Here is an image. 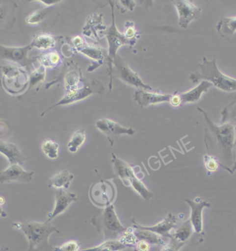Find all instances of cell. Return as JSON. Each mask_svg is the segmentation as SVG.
Here are the masks:
<instances>
[{"label":"cell","instance_id":"33","mask_svg":"<svg viewBox=\"0 0 236 251\" xmlns=\"http://www.w3.org/2000/svg\"><path fill=\"white\" fill-rule=\"evenodd\" d=\"M204 162H205V168L209 172H216L220 167V162L218 159L215 156L210 155V154L204 156Z\"/></svg>","mask_w":236,"mask_h":251},{"label":"cell","instance_id":"32","mask_svg":"<svg viewBox=\"0 0 236 251\" xmlns=\"http://www.w3.org/2000/svg\"><path fill=\"white\" fill-rule=\"evenodd\" d=\"M120 241L127 247H135L137 240L135 233H134V229L127 228V230L122 234Z\"/></svg>","mask_w":236,"mask_h":251},{"label":"cell","instance_id":"44","mask_svg":"<svg viewBox=\"0 0 236 251\" xmlns=\"http://www.w3.org/2000/svg\"><path fill=\"white\" fill-rule=\"evenodd\" d=\"M41 2H44V4H46L47 5H52L56 4V3H58L60 1H45V0H42V1H40Z\"/></svg>","mask_w":236,"mask_h":251},{"label":"cell","instance_id":"9","mask_svg":"<svg viewBox=\"0 0 236 251\" xmlns=\"http://www.w3.org/2000/svg\"><path fill=\"white\" fill-rule=\"evenodd\" d=\"M114 69L112 73V79L113 77H118L122 81L137 88H142L144 89L152 90V88L149 85L144 84L143 81L139 77L136 73L134 72L125 64L123 59L120 56H115L113 64Z\"/></svg>","mask_w":236,"mask_h":251},{"label":"cell","instance_id":"46","mask_svg":"<svg viewBox=\"0 0 236 251\" xmlns=\"http://www.w3.org/2000/svg\"><path fill=\"white\" fill-rule=\"evenodd\" d=\"M8 251V248H2V249L0 250V251Z\"/></svg>","mask_w":236,"mask_h":251},{"label":"cell","instance_id":"19","mask_svg":"<svg viewBox=\"0 0 236 251\" xmlns=\"http://www.w3.org/2000/svg\"><path fill=\"white\" fill-rule=\"evenodd\" d=\"M31 48L30 45L25 48H8L0 46V57L26 65V62L28 64L27 53Z\"/></svg>","mask_w":236,"mask_h":251},{"label":"cell","instance_id":"35","mask_svg":"<svg viewBox=\"0 0 236 251\" xmlns=\"http://www.w3.org/2000/svg\"><path fill=\"white\" fill-rule=\"evenodd\" d=\"M184 245L185 244L178 242L171 235V238L169 239V242L162 246L161 251H180Z\"/></svg>","mask_w":236,"mask_h":251},{"label":"cell","instance_id":"28","mask_svg":"<svg viewBox=\"0 0 236 251\" xmlns=\"http://www.w3.org/2000/svg\"><path fill=\"white\" fill-rule=\"evenodd\" d=\"M86 140V132L84 129L78 130L73 135L68 144V149L71 152H76L79 150Z\"/></svg>","mask_w":236,"mask_h":251},{"label":"cell","instance_id":"23","mask_svg":"<svg viewBox=\"0 0 236 251\" xmlns=\"http://www.w3.org/2000/svg\"><path fill=\"white\" fill-rule=\"evenodd\" d=\"M75 49L78 51L80 52L81 53L87 56L92 59H95L97 62L103 64L104 59H105V50L103 49L98 48V47H94V46H91L86 45L84 42L81 44V45L78 46L77 47H75Z\"/></svg>","mask_w":236,"mask_h":251},{"label":"cell","instance_id":"10","mask_svg":"<svg viewBox=\"0 0 236 251\" xmlns=\"http://www.w3.org/2000/svg\"><path fill=\"white\" fill-rule=\"evenodd\" d=\"M105 90L103 84L100 81L98 80H92L86 85L83 86L80 89L73 90V91H68L65 96L62 98L58 103H56L54 106H52L44 112L43 115L46 112L49 111L52 108L59 105L69 104V103L76 102L87 98L93 93H100L103 92Z\"/></svg>","mask_w":236,"mask_h":251},{"label":"cell","instance_id":"15","mask_svg":"<svg viewBox=\"0 0 236 251\" xmlns=\"http://www.w3.org/2000/svg\"><path fill=\"white\" fill-rule=\"evenodd\" d=\"M33 172L25 171L20 164H11L7 169L0 172V183L3 184L10 181L30 182L33 179Z\"/></svg>","mask_w":236,"mask_h":251},{"label":"cell","instance_id":"21","mask_svg":"<svg viewBox=\"0 0 236 251\" xmlns=\"http://www.w3.org/2000/svg\"><path fill=\"white\" fill-rule=\"evenodd\" d=\"M0 152L7 157L11 164H18L22 166L26 161L25 156L14 144L0 140Z\"/></svg>","mask_w":236,"mask_h":251},{"label":"cell","instance_id":"40","mask_svg":"<svg viewBox=\"0 0 236 251\" xmlns=\"http://www.w3.org/2000/svg\"><path fill=\"white\" fill-rule=\"evenodd\" d=\"M137 251H149L151 249V244L145 241L138 240L135 246Z\"/></svg>","mask_w":236,"mask_h":251},{"label":"cell","instance_id":"36","mask_svg":"<svg viewBox=\"0 0 236 251\" xmlns=\"http://www.w3.org/2000/svg\"><path fill=\"white\" fill-rule=\"evenodd\" d=\"M54 251H79V244L77 241H69L59 247H55Z\"/></svg>","mask_w":236,"mask_h":251},{"label":"cell","instance_id":"43","mask_svg":"<svg viewBox=\"0 0 236 251\" xmlns=\"http://www.w3.org/2000/svg\"><path fill=\"white\" fill-rule=\"evenodd\" d=\"M120 2L125 5L126 7L130 9L131 11H133L134 7L135 6V2L133 1H121Z\"/></svg>","mask_w":236,"mask_h":251},{"label":"cell","instance_id":"22","mask_svg":"<svg viewBox=\"0 0 236 251\" xmlns=\"http://www.w3.org/2000/svg\"><path fill=\"white\" fill-rule=\"evenodd\" d=\"M74 175L70 171L64 170L55 174L49 181V186L56 190H65L70 187L71 181L74 180Z\"/></svg>","mask_w":236,"mask_h":251},{"label":"cell","instance_id":"6","mask_svg":"<svg viewBox=\"0 0 236 251\" xmlns=\"http://www.w3.org/2000/svg\"><path fill=\"white\" fill-rule=\"evenodd\" d=\"M89 196L95 206L106 208L113 204L116 199V186L111 179H102L91 185Z\"/></svg>","mask_w":236,"mask_h":251},{"label":"cell","instance_id":"45","mask_svg":"<svg viewBox=\"0 0 236 251\" xmlns=\"http://www.w3.org/2000/svg\"><path fill=\"white\" fill-rule=\"evenodd\" d=\"M235 146H236V141H235ZM236 171V158L235 160V163H234V165L233 166V169L232 171H231V173L233 174V173L235 172Z\"/></svg>","mask_w":236,"mask_h":251},{"label":"cell","instance_id":"38","mask_svg":"<svg viewBox=\"0 0 236 251\" xmlns=\"http://www.w3.org/2000/svg\"><path fill=\"white\" fill-rule=\"evenodd\" d=\"M10 8L7 5H0V25L6 21V19L9 18Z\"/></svg>","mask_w":236,"mask_h":251},{"label":"cell","instance_id":"7","mask_svg":"<svg viewBox=\"0 0 236 251\" xmlns=\"http://www.w3.org/2000/svg\"><path fill=\"white\" fill-rule=\"evenodd\" d=\"M2 82L4 89L11 94H19L26 89L28 85V74L22 68H3Z\"/></svg>","mask_w":236,"mask_h":251},{"label":"cell","instance_id":"41","mask_svg":"<svg viewBox=\"0 0 236 251\" xmlns=\"http://www.w3.org/2000/svg\"><path fill=\"white\" fill-rule=\"evenodd\" d=\"M169 102L171 103L173 106H176V107L181 106V99L179 93H176L174 95H171Z\"/></svg>","mask_w":236,"mask_h":251},{"label":"cell","instance_id":"2","mask_svg":"<svg viewBox=\"0 0 236 251\" xmlns=\"http://www.w3.org/2000/svg\"><path fill=\"white\" fill-rule=\"evenodd\" d=\"M13 226L20 229L26 235L29 243L28 251H54L49 244V239L52 233L59 230L50 222L26 221L13 224Z\"/></svg>","mask_w":236,"mask_h":251},{"label":"cell","instance_id":"20","mask_svg":"<svg viewBox=\"0 0 236 251\" xmlns=\"http://www.w3.org/2000/svg\"><path fill=\"white\" fill-rule=\"evenodd\" d=\"M215 29L222 38L230 42L236 33V15L233 17H222Z\"/></svg>","mask_w":236,"mask_h":251},{"label":"cell","instance_id":"24","mask_svg":"<svg viewBox=\"0 0 236 251\" xmlns=\"http://www.w3.org/2000/svg\"><path fill=\"white\" fill-rule=\"evenodd\" d=\"M134 233L136 237L137 241H145L148 243L154 245L164 246L165 242L163 240L162 237L157 235L154 232L144 229L134 228Z\"/></svg>","mask_w":236,"mask_h":251},{"label":"cell","instance_id":"3","mask_svg":"<svg viewBox=\"0 0 236 251\" xmlns=\"http://www.w3.org/2000/svg\"><path fill=\"white\" fill-rule=\"evenodd\" d=\"M200 71L190 75L189 79L193 83L200 80L210 81L215 87L225 93L236 92V79L222 74L217 66L216 58L208 60L203 57V62L199 64Z\"/></svg>","mask_w":236,"mask_h":251},{"label":"cell","instance_id":"25","mask_svg":"<svg viewBox=\"0 0 236 251\" xmlns=\"http://www.w3.org/2000/svg\"><path fill=\"white\" fill-rule=\"evenodd\" d=\"M193 232H194V230H193V226H192L191 221L188 219L184 223L182 224L179 227H178L175 230L174 233L171 234V235L178 242L186 244V242L193 235Z\"/></svg>","mask_w":236,"mask_h":251},{"label":"cell","instance_id":"29","mask_svg":"<svg viewBox=\"0 0 236 251\" xmlns=\"http://www.w3.org/2000/svg\"><path fill=\"white\" fill-rule=\"evenodd\" d=\"M221 115L222 123L228 122L236 123V98L223 108Z\"/></svg>","mask_w":236,"mask_h":251},{"label":"cell","instance_id":"13","mask_svg":"<svg viewBox=\"0 0 236 251\" xmlns=\"http://www.w3.org/2000/svg\"><path fill=\"white\" fill-rule=\"evenodd\" d=\"M184 201L191 208V216L190 221L193 226L195 233L201 234L203 233V210L207 207L210 206V203L207 200H203L197 198L194 200L186 199Z\"/></svg>","mask_w":236,"mask_h":251},{"label":"cell","instance_id":"27","mask_svg":"<svg viewBox=\"0 0 236 251\" xmlns=\"http://www.w3.org/2000/svg\"><path fill=\"white\" fill-rule=\"evenodd\" d=\"M55 45V37L49 34H41L34 37L31 47L39 49H48L52 48Z\"/></svg>","mask_w":236,"mask_h":251},{"label":"cell","instance_id":"26","mask_svg":"<svg viewBox=\"0 0 236 251\" xmlns=\"http://www.w3.org/2000/svg\"><path fill=\"white\" fill-rule=\"evenodd\" d=\"M127 246L122 244L120 240H108L97 247L89 248L79 251H120L124 250Z\"/></svg>","mask_w":236,"mask_h":251},{"label":"cell","instance_id":"18","mask_svg":"<svg viewBox=\"0 0 236 251\" xmlns=\"http://www.w3.org/2000/svg\"><path fill=\"white\" fill-rule=\"evenodd\" d=\"M135 101L142 107L152 106L164 101H170L171 95L160 94V93H149L147 91H138L134 95Z\"/></svg>","mask_w":236,"mask_h":251},{"label":"cell","instance_id":"17","mask_svg":"<svg viewBox=\"0 0 236 251\" xmlns=\"http://www.w3.org/2000/svg\"><path fill=\"white\" fill-rule=\"evenodd\" d=\"M213 84L208 81L203 80L199 84L186 92L179 93L181 99V106L186 103H196L201 99L202 96L209 91Z\"/></svg>","mask_w":236,"mask_h":251},{"label":"cell","instance_id":"12","mask_svg":"<svg viewBox=\"0 0 236 251\" xmlns=\"http://www.w3.org/2000/svg\"><path fill=\"white\" fill-rule=\"evenodd\" d=\"M179 15V25L183 28H186L189 24L198 20L201 16L202 8L196 6L191 1L177 0L172 1Z\"/></svg>","mask_w":236,"mask_h":251},{"label":"cell","instance_id":"31","mask_svg":"<svg viewBox=\"0 0 236 251\" xmlns=\"http://www.w3.org/2000/svg\"><path fill=\"white\" fill-rule=\"evenodd\" d=\"M40 60L44 67L52 68L58 64L60 57L57 52H52L42 56Z\"/></svg>","mask_w":236,"mask_h":251},{"label":"cell","instance_id":"42","mask_svg":"<svg viewBox=\"0 0 236 251\" xmlns=\"http://www.w3.org/2000/svg\"><path fill=\"white\" fill-rule=\"evenodd\" d=\"M6 202V199L4 198V197L0 196V216L1 217H6V212L4 211V209L2 208V205Z\"/></svg>","mask_w":236,"mask_h":251},{"label":"cell","instance_id":"8","mask_svg":"<svg viewBox=\"0 0 236 251\" xmlns=\"http://www.w3.org/2000/svg\"><path fill=\"white\" fill-rule=\"evenodd\" d=\"M112 17H113V24L108 30L105 31L106 37L108 40L109 49H108V66H109L110 75H111V81H110V91L112 89V73H113V64L115 56H116L117 50H118L122 45H131V41L126 38L124 34H121L117 29L115 25L114 8L113 4L112 5Z\"/></svg>","mask_w":236,"mask_h":251},{"label":"cell","instance_id":"39","mask_svg":"<svg viewBox=\"0 0 236 251\" xmlns=\"http://www.w3.org/2000/svg\"><path fill=\"white\" fill-rule=\"evenodd\" d=\"M129 24H130V25L127 27V29H126L124 35H125L126 38L131 41L133 37L136 36L137 31L133 23H129Z\"/></svg>","mask_w":236,"mask_h":251},{"label":"cell","instance_id":"1","mask_svg":"<svg viewBox=\"0 0 236 251\" xmlns=\"http://www.w3.org/2000/svg\"><path fill=\"white\" fill-rule=\"evenodd\" d=\"M198 111L203 115L210 138L215 142V145L220 151V154L225 159V162L229 165L232 161L235 163L234 155V148L235 146L236 137V123L234 122H225L221 125H218L212 121L208 113L201 108H198Z\"/></svg>","mask_w":236,"mask_h":251},{"label":"cell","instance_id":"34","mask_svg":"<svg viewBox=\"0 0 236 251\" xmlns=\"http://www.w3.org/2000/svg\"><path fill=\"white\" fill-rule=\"evenodd\" d=\"M48 14V10L40 9L34 12L26 18V23L30 25H37L45 20Z\"/></svg>","mask_w":236,"mask_h":251},{"label":"cell","instance_id":"16","mask_svg":"<svg viewBox=\"0 0 236 251\" xmlns=\"http://www.w3.org/2000/svg\"><path fill=\"white\" fill-rule=\"evenodd\" d=\"M78 201L76 193L67 192L64 190H56L55 205L53 211L49 213L47 222H50L59 215L62 214L69 208L71 203Z\"/></svg>","mask_w":236,"mask_h":251},{"label":"cell","instance_id":"11","mask_svg":"<svg viewBox=\"0 0 236 251\" xmlns=\"http://www.w3.org/2000/svg\"><path fill=\"white\" fill-rule=\"evenodd\" d=\"M97 128L106 135L111 146L122 135H133L135 130L132 128H126L120 124L109 119H100L96 122Z\"/></svg>","mask_w":236,"mask_h":251},{"label":"cell","instance_id":"14","mask_svg":"<svg viewBox=\"0 0 236 251\" xmlns=\"http://www.w3.org/2000/svg\"><path fill=\"white\" fill-rule=\"evenodd\" d=\"M133 226L134 228L144 229V230H149L154 232L161 237L171 238V230L176 228L178 225V218L176 215L172 213H169L162 221L158 222L156 225L152 226H144L137 223L135 220L133 219Z\"/></svg>","mask_w":236,"mask_h":251},{"label":"cell","instance_id":"37","mask_svg":"<svg viewBox=\"0 0 236 251\" xmlns=\"http://www.w3.org/2000/svg\"><path fill=\"white\" fill-rule=\"evenodd\" d=\"M45 67L41 66L39 69L34 71L30 77V85H35L44 80L45 77Z\"/></svg>","mask_w":236,"mask_h":251},{"label":"cell","instance_id":"30","mask_svg":"<svg viewBox=\"0 0 236 251\" xmlns=\"http://www.w3.org/2000/svg\"><path fill=\"white\" fill-rule=\"evenodd\" d=\"M44 153L49 158L54 159L58 157L59 144L52 140H46L42 146Z\"/></svg>","mask_w":236,"mask_h":251},{"label":"cell","instance_id":"4","mask_svg":"<svg viewBox=\"0 0 236 251\" xmlns=\"http://www.w3.org/2000/svg\"><path fill=\"white\" fill-rule=\"evenodd\" d=\"M112 157L115 176L121 179L122 184L127 187L133 188L134 191L138 193L146 201H149L152 199L154 194L148 189L140 179L137 177L133 166L125 161L118 158L113 152H112Z\"/></svg>","mask_w":236,"mask_h":251},{"label":"cell","instance_id":"5","mask_svg":"<svg viewBox=\"0 0 236 251\" xmlns=\"http://www.w3.org/2000/svg\"><path fill=\"white\" fill-rule=\"evenodd\" d=\"M91 222L98 232L104 234L106 240H116L127 229L119 220L113 204L105 208L100 214L91 218Z\"/></svg>","mask_w":236,"mask_h":251}]
</instances>
